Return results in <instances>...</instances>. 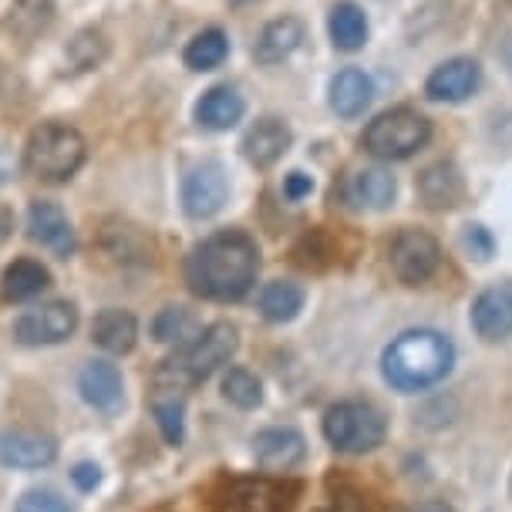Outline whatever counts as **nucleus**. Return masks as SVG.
I'll return each instance as SVG.
<instances>
[{"mask_svg": "<svg viewBox=\"0 0 512 512\" xmlns=\"http://www.w3.org/2000/svg\"><path fill=\"white\" fill-rule=\"evenodd\" d=\"M297 499L294 482L230 479L213 502V512H290Z\"/></svg>", "mask_w": 512, "mask_h": 512, "instance_id": "nucleus-7", "label": "nucleus"}, {"mask_svg": "<svg viewBox=\"0 0 512 512\" xmlns=\"http://www.w3.org/2000/svg\"><path fill=\"white\" fill-rule=\"evenodd\" d=\"M374 98V81L361 68H344L331 81V108L341 118H358Z\"/></svg>", "mask_w": 512, "mask_h": 512, "instance_id": "nucleus-21", "label": "nucleus"}, {"mask_svg": "<svg viewBox=\"0 0 512 512\" xmlns=\"http://www.w3.org/2000/svg\"><path fill=\"white\" fill-rule=\"evenodd\" d=\"M85 139L64 122H44L31 132L24 149L27 169L44 182H68L85 166Z\"/></svg>", "mask_w": 512, "mask_h": 512, "instance_id": "nucleus-4", "label": "nucleus"}, {"mask_svg": "<svg viewBox=\"0 0 512 512\" xmlns=\"http://www.w3.org/2000/svg\"><path fill=\"white\" fill-rule=\"evenodd\" d=\"M324 438L347 455L371 452L384 442V418L364 401H341L324 415Z\"/></svg>", "mask_w": 512, "mask_h": 512, "instance_id": "nucleus-6", "label": "nucleus"}, {"mask_svg": "<svg viewBox=\"0 0 512 512\" xmlns=\"http://www.w3.org/2000/svg\"><path fill=\"white\" fill-rule=\"evenodd\" d=\"M418 196L428 209H452L462 203L465 182L455 162H435L418 176Z\"/></svg>", "mask_w": 512, "mask_h": 512, "instance_id": "nucleus-18", "label": "nucleus"}, {"mask_svg": "<svg viewBox=\"0 0 512 512\" xmlns=\"http://www.w3.org/2000/svg\"><path fill=\"white\" fill-rule=\"evenodd\" d=\"M230 196V176L219 162H203L182 182V206L192 219H209L223 209Z\"/></svg>", "mask_w": 512, "mask_h": 512, "instance_id": "nucleus-10", "label": "nucleus"}, {"mask_svg": "<svg viewBox=\"0 0 512 512\" xmlns=\"http://www.w3.org/2000/svg\"><path fill=\"white\" fill-rule=\"evenodd\" d=\"M7 230H11V216L0 213V240H4V236H7Z\"/></svg>", "mask_w": 512, "mask_h": 512, "instance_id": "nucleus-37", "label": "nucleus"}, {"mask_svg": "<svg viewBox=\"0 0 512 512\" xmlns=\"http://www.w3.org/2000/svg\"><path fill=\"white\" fill-rule=\"evenodd\" d=\"M78 391H81V398L95 411H102V415H118V411L125 408L122 374L108 361L85 364V371H81V378H78Z\"/></svg>", "mask_w": 512, "mask_h": 512, "instance_id": "nucleus-12", "label": "nucleus"}, {"mask_svg": "<svg viewBox=\"0 0 512 512\" xmlns=\"http://www.w3.org/2000/svg\"><path fill=\"white\" fill-rule=\"evenodd\" d=\"M331 41H334V48H341V51L364 48V41H368V17H364L358 4L341 0L331 11Z\"/></svg>", "mask_w": 512, "mask_h": 512, "instance_id": "nucleus-24", "label": "nucleus"}, {"mask_svg": "<svg viewBox=\"0 0 512 512\" xmlns=\"http://www.w3.org/2000/svg\"><path fill=\"white\" fill-rule=\"evenodd\" d=\"M300 307H304V290H300L297 283L277 280V283H267V287H263L260 310H263V317L273 320V324L294 320Z\"/></svg>", "mask_w": 512, "mask_h": 512, "instance_id": "nucleus-27", "label": "nucleus"}, {"mask_svg": "<svg viewBox=\"0 0 512 512\" xmlns=\"http://www.w3.org/2000/svg\"><path fill=\"white\" fill-rule=\"evenodd\" d=\"M243 112H246V102H243L240 91L230 88V85H216L199 98L196 122L203 128H209V132H226V128H233L236 122H240Z\"/></svg>", "mask_w": 512, "mask_h": 512, "instance_id": "nucleus-19", "label": "nucleus"}, {"mask_svg": "<svg viewBox=\"0 0 512 512\" xmlns=\"http://www.w3.org/2000/svg\"><path fill=\"white\" fill-rule=\"evenodd\" d=\"M236 327L233 324H209L203 334L192 344H186L182 351H176L172 358L162 364L159 371V384H169L162 391H176V388H192V384L206 381L219 364H226L236 354Z\"/></svg>", "mask_w": 512, "mask_h": 512, "instance_id": "nucleus-3", "label": "nucleus"}, {"mask_svg": "<svg viewBox=\"0 0 512 512\" xmlns=\"http://www.w3.org/2000/svg\"><path fill=\"white\" fill-rule=\"evenodd\" d=\"M290 142H294V135H290V128L283 125L280 118H260V122L246 132L243 155L256 169H270L273 162L290 149Z\"/></svg>", "mask_w": 512, "mask_h": 512, "instance_id": "nucleus-17", "label": "nucleus"}, {"mask_svg": "<svg viewBox=\"0 0 512 512\" xmlns=\"http://www.w3.org/2000/svg\"><path fill=\"white\" fill-rule=\"evenodd\" d=\"M155 422H159V432L169 445H179L182 435H186V422H182V398L179 395H159L152 401Z\"/></svg>", "mask_w": 512, "mask_h": 512, "instance_id": "nucleus-30", "label": "nucleus"}, {"mask_svg": "<svg viewBox=\"0 0 512 512\" xmlns=\"http://www.w3.org/2000/svg\"><path fill=\"white\" fill-rule=\"evenodd\" d=\"M223 395L226 401H233L236 408H256L263 401V384L253 371L230 368L223 378Z\"/></svg>", "mask_w": 512, "mask_h": 512, "instance_id": "nucleus-28", "label": "nucleus"}, {"mask_svg": "<svg viewBox=\"0 0 512 512\" xmlns=\"http://www.w3.org/2000/svg\"><path fill=\"white\" fill-rule=\"evenodd\" d=\"M300 41H304V24L297 17H277L260 31L253 54L260 64H280L300 48Z\"/></svg>", "mask_w": 512, "mask_h": 512, "instance_id": "nucleus-20", "label": "nucleus"}, {"mask_svg": "<svg viewBox=\"0 0 512 512\" xmlns=\"http://www.w3.org/2000/svg\"><path fill=\"white\" fill-rule=\"evenodd\" d=\"M189 331H192V314L182 307H166L159 317L152 320V337L159 344L182 341V337H189Z\"/></svg>", "mask_w": 512, "mask_h": 512, "instance_id": "nucleus-31", "label": "nucleus"}, {"mask_svg": "<svg viewBox=\"0 0 512 512\" xmlns=\"http://www.w3.org/2000/svg\"><path fill=\"white\" fill-rule=\"evenodd\" d=\"M428 139H432V122L415 112V108L401 105L391 112H381L374 122L364 128V152H371L381 162H401L411 159L415 152H422Z\"/></svg>", "mask_w": 512, "mask_h": 512, "instance_id": "nucleus-5", "label": "nucleus"}, {"mask_svg": "<svg viewBox=\"0 0 512 512\" xmlns=\"http://www.w3.org/2000/svg\"><path fill=\"white\" fill-rule=\"evenodd\" d=\"M310 189H314V182H310V176H304V172H290V176L283 179V196L294 199V203L310 196Z\"/></svg>", "mask_w": 512, "mask_h": 512, "instance_id": "nucleus-34", "label": "nucleus"}, {"mask_svg": "<svg viewBox=\"0 0 512 512\" xmlns=\"http://www.w3.org/2000/svg\"><path fill=\"white\" fill-rule=\"evenodd\" d=\"M226 54H230L226 34L219 31V27H206V31H199L196 38L186 44L182 61H186V68H192V71H213L226 61Z\"/></svg>", "mask_w": 512, "mask_h": 512, "instance_id": "nucleus-26", "label": "nucleus"}, {"mask_svg": "<svg viewBox=\"0 0 512 512\" xmlns=\"http://www.w3.org/2000/svg\"><path fill=\"white\" fill-rule=\"evenodd\" d=\"M17 512H71V506L58 496V492L34 489V492H27V496H21Z\"/></svg>", "mask_w": 512, "mask_h": 512, "instance_id": "nucleus-32", "label": "nucleus"}, {"mask_svg": "<svg viewBox=\"0 0 512 512\" xmlns=\"http://www.w3.org/2000/svg\"><path fill=\"white\" fill-rule=\"evenodd\" d=\"M51 287V273L41 267L38 260H14L0 277V294L4 300H34L41 290Z\"/></svg>", "mask_w": 512, "mask_h": 512, "instance_id": "nucleus-23", "label": "nucleus"}, {"mask_svg": "<svg viewBox=\"0 0 512 512\" xmlns=\"http://www.w3.org/2000/svg\"><path fill=\"white\" fill-rule=\"evenodd\" d=\"M75 327H78V310L71 304H64V300H54V304L24 310V314L14 320V337L27 347L61 344L75 334Z\"/></svg>", "mask_w": 512, "mask_h": 512, "instance_id": "nucleus-9", "label": "nucleus"}, {"mask_svg": "<svg viewBox=\"0 0 512 512\" xmlns=\"http://www.w3.org/2000/svg\"><path fill=\"white\" fill-rule=\"evenodd\" d=\"M388 260L401 283L418 287V283H425L438 270L442 250H438L435 236H428L425 230H401L395 240H391Z\"/></svg>", "mask_w": 512, "mask_h": 512, "instance_id": "nucleus-8", "label": "nucleus"}, {"mask_svg": "<svg viewBox=\"0 0 512 512\" xmlns=\"http://www.w3.org/2000/svg\"><path fill=\"white\" fill-rule=\"evenodd\" d=\"M465 246L472 250L475 260H489L492 256V236L482 230V226H469V233H465Z\"/></svg>", "mask_w": 512, "mask_h": 512, "instance_id": "nucleus-33", "label": "nucleus"}, {"mask_svg": "<svg viewBox=\"0 0 512 512\" xmlns=\"http://www.w3.org/2000/svg\"><path fill=\"white\" fill-rule=\"evenodd\" d=\"M411 512H455L452 506H445V502H422L418 509H411Z\"/></svg>", "mask_w": 512, "mask_h": 512, "instance_id": "nucleus-36", "label": "nucleus"}, {"mask_svg": "<svg viewBox=\"0 0 512 512\" xmlns=\"http://www.w3.org/2000/svg\"><path fill=\"white\" fill-rule=\"evenodd\" d=\"M472 327L482 341H502L512 334V290L492 287L482 290L472 304Z\"/></svg>", "mask_w": 512, "mask_h": 512, "instance_id": "nucleus-15", "label": "nucleus"}, {"mask_svg": "<svg viewBox=\"0 0 512 512\" xmlns=\"http://www.w3.org/2000/svg\"><path fill=\"white\" fill-rule=\"evenodd\" d=\"M455 347L438 331H405L391 341L381 358L384 381L398 391H422L432 388L452 371Z\"/></svg>", "mask_w": 512, "mask_h": 512, "instance_id": "nucleus-2", "label": "nucleus"}, {"mask_svg": "<svg viewBox=\"0 0 512 512\" xmlns=\"http://www.w3.org/2000/svg\"><path fill=\"white\" fill-rule=\"evenodd\" d=\"M91 337L108 354H128L135 347V337H139V324H135V317L128 310L108 307L91 324Z\"/></svg>", "mask_w": 512, "mask_h": 512, "instance_id": "nucleus-22", "label": "nucleus"}, {"mask_svg": "<svg viewBox=\"0 0 512 512\" xmlns=\"http://www.w3.org/2000/svg\"><path fill=\"white\" fill-rule=\"evenodd\" d=\"M108 54V44L102 31H81L75 41L68 44V61L75 64V71H91L95 64H102Z\"/></svg>", "mask_w": 512, "mask_h": 512, "instance_id": "nucleus-29", "label": "nucleus"}, {"mask_svg": "<svg viewBox=\"0 0 512 512\" xmlns=\"http://www.w3.org/2000/svg\"><path fill=\"white\" fill-rule=\"evenodd\" d=\"M27 230H31V240L48 246L51 253H58V256L75 253V230H71L68 216H64V209L58 203H48V199L31 203V213H27Z\"/></svg>", "mask_w": 512, "mask_h": 512, "instance_id": "nucleus-13", "label": "nucleus"}, {"mask_svg": "<svg viewBox=\"0 0 512 512\" xmlns=\"http://www.w3.org/2000/svg\"><path fill=\"white\" fill-rule=\"evenodd\" d=\"M307 445L304 435L294 432V428H267L253 438V455L263 469L270 472H283V469H294V465L304 459Z\"/></svg>", "mask_w": 512, "mask_h": 512, "instance_id": "nucleus-16", "label": "nucleus"}, {"mask_svg": "<svg viewBox=\"0 0 512 512\" xmlns=\"http://www.w3.org/2000/svg\"><path fill=\"white\" fill-rule=\"evenodd\" d=\"M482 81V68L475 64L472 58H452L445 64H438V68L428 75L425 81V95L432 98V102H465V98L475 95V88H479Z\"/></svg>", "mask_w": 512, "mask_h": 512, "instance_id": "nucleus-11", "label": "nucleus"}, {"mask_svg": "<svg viewBox=\"0 0 512 512\" xmlns=\"http://www.w3.org/2000/svg\"><path fill=\"white\" fill-rule=\"evenodd\" d=\"M260 270V250L246 233L226 230L203 240L186 260V283L203 300H243L256 283Z\"/></svg>", "mask_w": 512, "mask_h": 512, "instance_id": "nucleus-1", "label": "nucleus"}, {"mask_svg": "<svg viewBox=\"0 0 512 512\" xmlns=\"http://www.w3.org/2000/svg\"><path fill=\"white\" fill-rule=\"evenodd\" d=\"M395 176H391L388 169H361L358 176L351 182V199L358 203L361 209H384L391 206V199H395Z\"/></svg>", "mask_w": 512, "mask_h": 512, "instance_id": "nucleus-25", "label": "nucleus"}, {"mask_svg": "<svg viewBox=\"0 0 512 512\" xmlns=\"http://www.w3.org/2000/svg\"><path fill=\"white\" fill-rule=\"evenodd\" d=\"M58 459V445L41 432H7L0 438V462L11 469H44Z\"/></svg>", "mask_w": 512, "mask_h": 512, "instance_id": "nucleus-14", "label": "nucleus"}, {"mask_svg": "<svg viewBox=\"0 0 512 512\" xmlns=\"http://www.w3.org/2000/svg\"><path fill=\"white\" fill-rule=\"evenodd\" d=\"M71 479H75V486H78V489L91 492V489L98 486V482H102V469H98V465H91V462H81V465H75Z\"/></svg>", "mask_w": 512, "mask_h": 512, "instance_id": "nucleus-35", "label": "nucleus"}]
</instances>
